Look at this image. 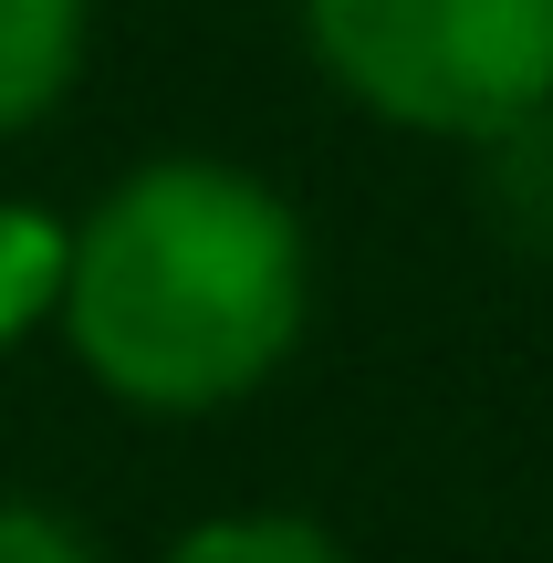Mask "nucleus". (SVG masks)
Instances as JSON below:
<instances>
[{"mask_svg": "<svg viewBox=\"0 0 553 563\" xmlns=\"http://www.w3.org/2000/svg\"><path fill=\"white\" fill-rule=\"evenodd\" d=\"M313 323V230L241 157H146L74 220L53 334L136 418L262 397Z\"/></svg>", "mask_w": 553, "mask_h": 563, "instance_id": "1", "label": "nucleus"}, {"mask_svg": "<svg viewBox=\"0 0 553 563\" xmlns=\"http://www.w3.org/2000/svg\"><path fill=\"white\" fill-rule=\"evenodd\" d=\"M313 74L376 125L512 146L553 115V0H292Z\"/></svg>", "mask_w": 553, "mask_h": 563, "instance_id": "2", "label": "nucleus"}, {"mask_svg": "<svg viewBox=\"0 0 553 563\" xmlns=\"http://www.w3.org/2000/svg\"><path fill=\"white\" fill-rule=\"evenodd\" d=\"M95 0H0V136H32L84 84Z\"/></svg>", "mask_w": 553, "mask_h": 563, "instance_id": "3", "label": "nucleus"}, {"mask_svg": "<svg viewBox=\"0 0 553 563\" xmlns=\"http://www.w3.org/2000/svg\"><path fill=\"white\" fill-rule=\"evenodd\" d=\"M63 262H74V220L42 199H0V355L63 313Z\"/></svg>", "mask_w": 553, "mask_h": 563, "instance_id": "4", "label": "nucleus"}, {"mask_svg": "<svg viewBox=\"0 0 553 563\" xmlns=\"http://www.w3.org/2000/svg\"><path fill=\"white\" fill-rule=\"evenodd\" d=\"M157 563H355L313 511H283V501H251V511H209L188 522Z\"/></svg>", "mask_w": 553, "mask_h": 563, "instance_id": "5", "label": "nucleus"}, {"mask_svg": "<svg viewBox=\"0 0 553 563\" xmlns=\"http://www.w3.org/2000/svg\"><path fill=\"white\" fill-rule=\"evenodd\" d=\"M0 563H104V553L84 543V522H63V511L0 501Z\"/></svg>", "mask_w": 553, "mask_h": 563, "instance_id": "6", "label": "nucleus"}]
</instances>
